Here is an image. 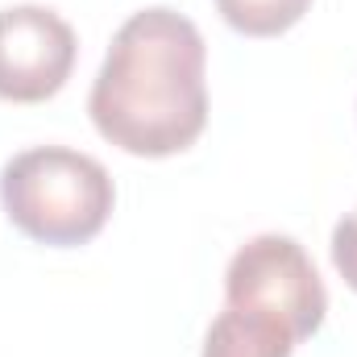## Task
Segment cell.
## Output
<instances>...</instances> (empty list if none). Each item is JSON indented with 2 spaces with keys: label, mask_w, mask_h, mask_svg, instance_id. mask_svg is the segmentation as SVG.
<instances>
[{
  "label": "cell",
  "mask_w": 357,
  "mask_h": 357,
  "mask_svg": "<svg viewBox=\"0 0 357 357\" xmlns=\"http://www.w3.org/2000/svg\"><path fill=\"white\" fill-rule=\"evenodd\" d=\"M208 46L175 8L133 13L91 84L88 112L104 142L137 158L187 150L208 125Z\"/></svg>",
  "instance_id": "6da1fadb"
},
{
  "label": "cell",
  "mask_w": 357,
  "mask_h": 357,
  "mask_svg": "<svg viewBox=\"0 0 357 357\" xmlns=\"http://www.w3.org/2000/svg\"><path fill=\"white\" fill-rule=\"evenodd\" d=\"M112 175L100 158L67 150V146H38L4 162L0 171V204L4 216L42 245L71 250L88 245L112 216Z\"/></svg>",
  "instance_id": "7a4b0ae2"
},
{
  "label": "cell",
  "mask_w": 357,
  "mask_h": 357,
  "mask_svg": "<svg viewBox=\"0 0 357 357\" xmlns=\"http://www.w3.org/2000/svg\"><path fill=\"white\" fill-rule=\"evenodd\" d=\"M225 299L229 307L282 320L299 341H307L328 312V291L307 250L282 233H262L233 254L225 270Z\"/></svg>",
  "instance_id": "3957f363"
},
{
  "label": "cell",
  "mask_w": 357,
  "mask_h": 357,
  "mask_svg": "<svg viewBox=\"0 0 357 357\" xmlns=\"http://www.w3.org/2000/svg\"><path fill=\"white\" fill-rule=\"evenodd\" d=\"M75 29L42 4L0 8V100L38 104L71 79Z\"/></svg>",
  "instance_id": "277c9868"
},
{
  "label": "cell",
  "mask_w": 357,
  "mask_h": 357,
  "mask_svg": "<svg viewBox=\"0 0 357 357\" xmlns=\"http://www.w3.org/2000/svg\"><path fill=\"white\" fill-rule=\"evenodd\" d=\"M295 345L299 337L282 320L245 307H225L204 337V357H291Z\"/></svg>",
  "instance_id": "5b68a950"
},
{
  "label": "cell",
  "mask_w": 357,
  "mask_h": 357,
  "mask_svg": "<svg viewBox=\"0 0 357 357\" xmlns=\"http://www.w3.org/2000/svg\"><path fill=\"white\" fill-rule=\"evenodd\" d=\"M307 4L312 0H216L220 17L245 38H278V33H287L307 13Z\"/></svg>",
  "instance_id": "8992f818"
},
{
  "label": "cell",
  "mask_w": 357,
  "mask_h": 357,
  "mask_svg": "<svg viewBox=\"0 0 357 357\" xmlns=\"http://www.w3.org/2000/svg\"><path fill=\"white\" fill-rule=\"evenodd\" d=\"M333 266L357 291V208L345 212L333 229Z\"/></svg>",
  "instance_id": "52a82bcc"
}]
</instances>
